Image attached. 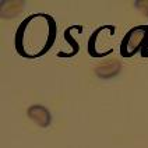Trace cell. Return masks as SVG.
Masks as SVG:
<instances>
[{
    "instance_id": "6da1fadb",
    "label": "cell",
    "mask_w": 148,
    "mask_h": 148,
    "mask_svg": "<svg viewBox=\"0 0 148 148\" xmlns=\"http://www.w3.org/2000/svg\"><path fill=\"white\" fill-rule=\"evenodd\" d=\"M148 43V25L134 27L123 38L120 53L124 58H132Z\"/></svg>"
},
{
    "instance_id": "7a4b0ae2",
    "label": "cell",
    "mask_w": 148,
    "mask_h": 148,
    "mask_svg": "<svg viewBox=\"0 0 148 148\" xmlns=\"http://www.w3.org/2000/svg\"><path fill=\"white\" fill-rule=\"evenodd\" d=\"M27 115L32 120L35 124H38L42 129L49 127L52 123V115L49 109L45 108L43 105H32L27 109Z\"/></svg>"
},
{
    "instance_id": "3957f363",
    "label": "cell",
    "mask_w": 148,
    "mask_h": 148,
    "mask_svg": "<svg viewBox=\"0 0 148 148\" xmlns=\"http://www.w3.org/2000/svg\"><path fill=\"white\" fill-rule=\"evenodd\" d=\"M120 71H122V63L116 59L106 60L95 67V74L101 80H110L116 75H119Z\"/></svg>"
},
{
    "instance_id": "277c9868",
    "label": "cell",
    "mask_w": 148,
    "mask_h": 148,
    "mask_svg": "<svg viewBox=\"0 0 148 148\" xmlns=\"http://www.w3.org/2000/svg\"><path fill=\"white\" fill-rule=\"evenodd\" d=\"M3 4V8H1V17L3 18H6V17L10 14L8 11H11V16H10V18H13V17H16V16H18L21 11L20 10H14V7H20V6H23L24 4V1H3L1 3Z\"/></svg>"
},
{
    "instance_id": "5b68a950",
    "label": "cell",
    "mask_w": 148,
    "mask_h": 148,
    "mask_svg": "<svg viewBox=\"0 0 148 148\" xmlns=\"http://www.w3.org/2000/svg\"><path fill=\"white\" fill-rule=\"evenodd\" d=\"M133 4L140 13H143L145 17H148V0H136Z\"/></svg>"
}]
</instances>
